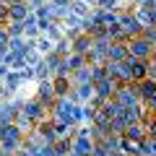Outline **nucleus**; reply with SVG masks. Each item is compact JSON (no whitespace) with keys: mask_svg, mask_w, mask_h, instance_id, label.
<instances>
[{"mask_svg":"<svg viewBox=\"0 0 156 156\" xmlns=\"http://www.w3.org/2000/svg\"><path fill=\"white\" fill-rule=\"evenodd\" d=\"M128 52H130V57H135V60H148L151 52H154V44H151L148 39H143V37H135V39L128 42Z\"/></svg>","mask_w":156,"mask_h":156,"instance_id":"nucleus-1","label":"nucleus"},{"mask_svg":"<svg viewBox=\"0 0 156 156\" xmlns=\"http://www.w3.org/2000/svg\"><path fill=\"white\" fill-rule=\"evenodd\" d=\"M120 29H122L130 39H135V37H140V34H143V26L138 23L135 13H120Z\"/></svg>","mask_w":156,"mask_h":156,"instance_id":"nucleus-2","label":"nucleus"},{"mask_svg":"<svg viewBox=\"0 0 156 156\" xmlns=\"http://www.w3.org/2000/svg\"><path fill=\"white\" fill-rule=\"evenodd\" d=\"M29 13H31V8H29L26 0H13V3H8V23L11 21H26Z\"/></svg>","mask_w":156,"mask_h":156,"instance_id":"nucleus-3","label":"nucleus"},{"mask_svg":"<svg viewBox=\"0 0 156 156\" xmlns=\"http://www.w3.org/2000/svg\"><path fill=\"white\" fill-rule=\"evenodd\" d=\"M130 65V76H133V83H140L148 78V60H135V57H128L125 60Z\"/></svg>","mask_w":156,"mask_h":156,"instance_id":"nucleus-4","label":"nucleus"},{"mask_svg":"<svg viewBox=\"0 0 156 156\" xmlns=\"http://www.w3.org/2000/svg\"><path fill=\"white\" fill-rule=\"evenodd\" d=\"M120 151H125V154H146V143H143V138L122 135L120 138Z\"/></svg>","mask_w":156,"mask_h":156,"instance_id":"nucleus-5","label":"nucleus"},{"mask_svg":"<svg viewBox=\"0 0 156 156\" xmlns=\"http://www.w3.org/2000/svg\"><path fill=\"white\" fill-rule=\"evenodd\" d=\"M70 44H73V52L76 55H89V50L94 47V39L89 34H78L76 39H70Z\"/></svg>","mask_w":156,"mask_h":156,"instance_id":"nucleus-6","label":"nucleus"},{"mask_svg":"<svg viewBox=\"0 0 156 156\" xmlns=\"http://www.w3.org/2000/svg\"><path fill=\"white\" fill-rule=\"evenodd\" d=\"M42 101L39 99H31L29 104H23V109H21V115L26 117V120H42Z\"/></svg>","mask_w":156,"mask_h":156,"instance_id":"nucleus-7","label":"nucleus"},{"mask_svg":"<svg viewBox=\"0 0 156 156\" xmlns=\"http://www.w3.org/2000/svg\"><path fill=\"white\" fill-rule=\"evenodd\" d=\"M138 96L143 101H148V99H154V96H156V81H154V78H146V81H140V83H138Z\"/></svg>","mask_w":156,"mask_h":156,"instance_id":"nucleus-8","label":"nucleus"},{"mask_svg":"<svg viewBox=\"0 0 156 156\" xmlns=\"http://www.w3.org/2000/svg\"><path fill=\"white\" fill-rule=\"evenodd\" d=\"M55 83L52 81H42V86H39V94H37V99L42 101V104H47V101H52L55 99Z\"/></svg>","mask_w":156,"mask_h":156,"instance_id":"nucleus-9","label":"nucleus"},{"mask_svg":"<svg viewBox=\"0 0 156 156\" xmlns=\"http://www.w3.org/2000/svg\"><path fill=\"white\" fill-rule=\"evenodd\" d=\"M55 94L57 96H68V91H70V81H68V76H55Z\"/></svg>","mask_w":156,"mask_h":156,"instance_id":"nucleus-10","label":"nucleus"},{"mask_svg":"<svg viewBox=\"0 0 156 156\" xmlns=\"http://www.w3.org/2000/svg\"><path fill=\"white\" fill-rule=\"evenodd\" d=\"M76 96H81V99H91V96H94L96 94V91H94V83H83V86H76Z\"/></svg>","mask_w":156,"mask_h":156,"instance_id":"nucleus-11","label":"nucleus"},{"mask_svg":"<svg viewBox=\"0 0 156 156\" xmlns=\"http://www.w3.org/2000/svg\"><path fill=\"white\" fill-rule=\"evenodd\" d=\"M21 34H23V21H11V23H8V37H11V39L21 37Z\"/></svg>","mask_w":156,"mask_h":156,"instance_id":"nucleus-12","label":"nucleus"},{"mask_svg":"<svg viewBox=\"0 0 156 156\" xmlns=\"http://www.w3.org/2000/svg\"><path fill=\"white\" fill-rule=\"evenodd\" d=\"M37 50H42V52L50 55V52H52V42H50V39H39V42H37Z\"/></svg>","mask_w":156,"mask_h":156,"instance_id":"nucleus-13","label":"nucleus"},{"mask_svg":"<svg viewBox=\"0 0 156 156\" xmlns=\"http://www.w3.org/2000/svg\"><path fill=\"white\" fill-rule=\"evenodd\" d=\"M50 3H52V5H55V8H62V11H68V8H70V3H73V0H50Z\"/></svg>","mask_w":156,"mask_h":156,"instance_id":"nucleus-14","label":"nucleus"},{"mask_svg":"<svg viewBox=\"0 0 156 156\" xmlns=\"http://www.w3.org/2000/svg\"><path fill=\"white\" fill-rule=\"evenodd\" d=\"M151 135H154V138H156V122L151 125Z\"/></svg>","mask_w":156,"mask_h":156,"instance_id":"nucleus-15","label":"nucleus"},{"mask_svg":"<svg viewBox=\"0 0 156 156\" xmlns=\"http://www.w3.org/2000/svg\"><path fill=\"white\" fill-rule=\"evenodd\" d=\"M135 3H138V5H143V3H146V0H135Z\"/></svg>","mask_w":156,"mask_h":156,"instance_id":"nucleus-16","label":"nucleus"},{"mask_svg":"<svg viewBox=\"0 0 156 156\" xmlns=\"http://www.w3.org/2000/svg\"><path fill=\"white\" fill-rule=\"evenodd\" d=\"M0 3H3V0H0Z\"/></svg>","mask_w":156,"mask_h":156,"instance_id":"nucleus-17","label":"nucleus"}]
</instances>
